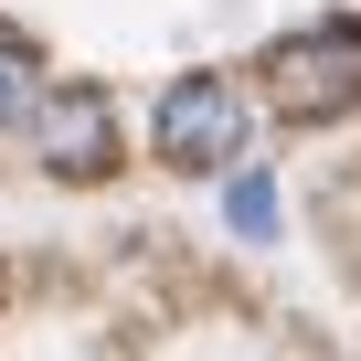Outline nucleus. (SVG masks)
<instances>
[{"label": "nucleus", "mask_w": 361, "mask_h": 361, "mask_svg": "<svg viewBox=\"0 0 361 361\" xmlns=\"http://www.w3.org/2000/svg\"><path fill=\"white\" fill-rule=\"evenodd\" d=\"M149 138H159V159H170V170H234V159H245V138H255L245 85H234V75H180V85L159 96Z\"/></svg>", "instance_id": "nucleus-2"}, {"label": "nucleus", "mask_w": 361, "mask_h": 361, "mask_svg": "<svg viewBox=\"0 0 361 361\" xmlns=\"http://www.w3.org/2000/svg\"><path fill=\"white\" fill-rule=\"evenodd\" d=\"M266 96H276V117H298V128L350 117V106H361V22H308V32L266 43Z\"/></svg>", "instance_id": "nucleus-1"}, {"label": "nucleus", "mask_w": 361, "mask_h": 361, "mask_svg": "<svg viewBox=\"0 0 361 361\" xmlns=\"http://www.w3.org/2000/svg\"><path fill=\"white\" fill-rule=\"evenodd\" d=\"M224 224H234L245 245L276 234V180H266V170H234V180H224Z\"/></svg>", "instance_id": "nucleus-4"}, {"label": "nucleus", "mask_w": 361, "mask_h": 361, "mask_svg": "<svg viewBox=\"0 0 361 361\" xmlns=\"http://www.w3.org/2000/svg\"><path fill=\"white\" fill-rule=\"evenodd\" d=\"M32 138H43L54 180H106L117 170V106H106V85H54L43 117H32Z\"/></svg>", "instance_id": "nucleus-3"}, {"label": "nucleus", "mask_w": 361, "mask_h": 361, "mask_svg": "<svg viewBox=\"0 0 361 361\" xmlns=\"http://www.w3.org/2000/svg\"><path fill=\"white\" fill-rule=\"evenodd\" d=\"M22 106H32V43H22V32H0V128H11Z\"/></svg>", "instance_id": "nucleus-5"}]
</instances>
